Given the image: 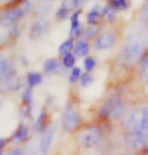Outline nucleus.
Segmentation results:
<instances>
[{
  "label": "nucleus",
  "mask_w": 148,
  "mask_h": 155,
  "mask_svg": "<svg viewBox=\"0 0 148 155\" xmlns=\"http://www.w3.org/2000/svg\"><path fill=\"white\" fill-rule=\"evenodd\" d=\"M103 130L98 125H89L84 127L79 133L78 140L85 148H93L101 143L103 139Z\"/></svg>",
  "instance_id": "obj_4"
},
{
  "label": "nucleus",
  "mask_w": 148,
  "mask_h": 155,
  "mask_svg": "<svg viewBox=\"0 0 148 155\" xmlns=\"http://www.w3.org/2000/svg\"><path fill=\"white\" fill-rule=\"evenodd\" d=\"M117 11L114 8H112L109 4L104 6L102 8V17L104 18L107 22H113L116 19Z\"/></svg>",
  "instance_id": "obj_16"
},
{
  "label": "nucleus",
  "mask_w": 148,
  "mask_h": 155,
  "mask_svg": "<svg viewBox=\"0 0 148 155\" xmlns=\"http://www.w3.org/2000/svg\"><path fill=\"white\" fill-rule=\"evenodd\" d=\"M81 124V117L73 104L69 103L64 108L61 115V126L67 132L75 131L79 128Z\"/></svg>",
  "instance_id": "obj_6"
},
{
  "label": "nucleus",
  "mask_w": 148,
  "mask_h": 155,
  "mask_svg": "<svg viewBox=\"0 0 148 155\" xmlns=\"http://www.w3.org/2000/svg\"><path fill=\"white\" fill-rule=\"evenodd\" d=\"M12 66L9 58L6 55L0 54V82L12 79Z\"/></svg>",
  "instance_id": "obj_9"
},
{
  "label": "nucleus",
  "mask_w": 148,
  "mask_h": 155,
  "mask_svg": "<svg viewBox=\"0 0 148 155\" xmlns=\"http://www.w3.org/2000/svg\"><path fill=\"white\" fill-rule=\"evenodd\" d=\"M0 155H2V151H0Z\"/></svg>",
  "instance_id": "obj_33"
},
{
  "label": "nucleus",
  "mask_w": 148,
  "mask_h": 155,
  "mask_svg": "<svg viewBox=\"0 0 148 155\" xmlns=\"http://www.w3.org/2000/svg\"><path fill=\"white\" fill-rule=\"evenodd\" d=\"M49 28V24L47 21H39L35 23L30 28L29 36L31 38H38L48 32Z\"/></svg>",
  "instance_id": "obj_10"
},
{
  "label": "nucleus",
  "mask_w": 148,
  "mask_h": 155,
  "mask_svg": "<svg viewBox=\"0 0 148 155\" xmlns=\"http://www.w3.org/2000/svg\"><path fill=\"white\" fill-rule=\"evenodd\" d=\"M75 64H76L75 54H70L63 58V64L64 68H67V69H73V68L75 67Z\"/></svg>",
  "instance_id": "obj_27"
},
{
  "label": "nucleus",
  "mask_w": 148,
  "mask_h": 155,
  "mask_svg": "<svg viewBox=\"0 0 148 155\" xmlns=\"http://www.w3.org/2000/svg\"><path fill=\"white\" fill-rule=\"evenodd\" d=\"M0 108H1V102H0Z\"/></svg>",
  "instance_id": "obj_34"
},
{
  "label": "nucleus",
  "mask_w": 148,
  "mask_h": 155,
  "mask_svg": "<svg viewBox=\"0 0 148 155\" xmlns=\"http://www.w3.org/2000/svg\"><path fill=\"white\" fill-rule=\"evenodd\" d=\"M80 82H81L82 88H89V87H90L92 84L94 83V78L90 73L86 72L84 74H82V77H81Z\"/></svg>",
  "instance_id": "obj_25"
},
{
  "label": "nucleus",
  "mask_w": 148,
  "mask_h": 155,
  "mask_svg": "<svg viewBox=\"0 0 148 155\" xmlns=\"http://www.w3.org/2000/svg\"><path fill=\"white\" fill-rule=\"evenodd\" d=\"M125 102L118 93L108 96L99 109V117L104 122H114L119 120L124 114Z\"/></svg>",
  "instance_id": "obj_3"
},
{
  "label": "nucleus",
  "mask_w": 148,
  "mask_h": 155,
  "mask_svg": "<svg viewBox=\"0 0 148 155\" xmlns=\"http://www.w3.org/2000/svg\"><path fill=\"white\" fill-rule=\"evenodd\" d=\"M138 73L141 82L148 85V51L138 63Z\"/></svg>",
  "instance_id": "obj_11"
},
{
  "label": "nucleus",
  "mask_w": 148,
  "mask_h": 155,
  "mask_svg": "<svg viewBox=\"0 0 148 155\" xmlns=\"http://www.w3.org/2000/svg\"><path fill=\"white\" fill-rule=\"evenodd\" d=\"M83 4L82 0H63L61 3V7L66 9L67 11H76Z\"/></svg>",
  "instance_id": "obj_21"
},
{
  "label": "nucleus",
  "mask_w": 148,
  "mask_h": 155,
  "mask_svg": "<svg viewBox=\"0 0 148 155\" xmlns=\"http://www.w3.org/2000/svg\"><path fill=\"white\" fill-rule=\"evenodd\" d=\"M60 68H61V63L57 58H48V60L45 61V63L44 64V72L48 74L55 73L57 71H58Z\"/></svg>",
  "instance_id": "obj_18"
},
{
  "label": "nucleus",
  "mask_w": 148,
  "mask_h": 155,
  "mask_svg": "<svg viewBox=\"0 0 148 155\" xmlns=\"http://www.w3.org/2000/svg\"><path fill=\"white\" fill-rule=\"evenodd\" d=\"M7 155H23V150L21 148H16V149L11 150Z\"/></svg>",
  "instance_id": "obj_29"
},
{
  "label": "nucleus",
  "mask_w": 148,
  "mask_h": 155,
  "mask_svg": "<svg viewBox=\"0 0 148 155\" xmlns=\"http://www.w3.org/2000/svg\"><path fill=\"white\" fill-rule=\"evenodd\" d=\"M74 41L73 39H67L61 43L58 48V54H60L61 57H66V55L72 54V51H74Z\"/></svg>",
  "instance_id": "obj_19"
},
{
  "label": "nucleus",
  "mask_w": 148,
  "mask_h": 155,
  "mask_svg": "<svg viewBox=\"0 0 148 155\" xmlns=\"http://www.w3.org/2000/svg\"><path fill=\"white\" fill-rule=\"evenodd\" d=\"M102 18V8L99 4L94 5L87 14V22L89 25H99Z\"/></svg>",
  "instance_id": "obj_12"
},
{
  "label": "nucleus",
  "mask_w": 148,
  "mask_h": 155,
  "mask_svg": "<svg viewBox=\"0 0 148 155\" xmlns=\"http://www.w3.org/2000/svg\"><path fill=\"white\" fill-rule=\"evenodd\" d=\"M69 14H70L69 11H67L66 9L60 7L58 10L57 11V13H55V17H57V19L58 20H64L69 17Z\"/></svg>",
  "instance_id": "obj_28"
},
{
  "label": "nucleus",
  "mask_w": 148,
  "mask_h": 155,
  "mask_svg": "<svg viewBox=\"0 0 148 155\" xmlns=\"http://www.w3.org/2000/svg\"><path fill=\"white\" fill-rule=\"evenodd\" d=\"M42 82V76L41 73L31 72L27 75V84L29 88H35V87L41 85Z\"/></svg>",
  "instance_id": "obj_22"
},
{
  "label": "nucleus",
  "mask_w": 148,
  "mask_h": 155,
  "mask_svg": "<svg viewBox=\"0 0 148 155\" xmlns=\"http://www.w3.org/2000/svg\"><path fill=\"white\" fill-rule=\"evenodd\" d=\"M118 42V35L115 31H105L101 33L98 38L95 39L94 41V48L96 51H106L111 48H113L114 45H117Z\"/></svg>",
  "instance_id": "obj_7"
},
{
  "label": "nucleus",
  "mask_w": 148,
  "mask_h": 155,
  "mask_svg": "<svg viewBox=\"0 0 148 155\" xmlns=\"http://www.w3.org/2000/svg\"><path fill=\"white\" fill-rule=\"evenodd\" d=\"M81 77H82V70L79 67H74L72 71H71L69 81L70 83L76 84L79 80H81Z\"/></svg>",
  "instance_id": "obj_26"
},
{
  "label": "nucleus",
  "mask_w": 148,
  "mask_h": 155,
  "mask_svg": "<svg viewBox=\"0 0 148 155\" xmlns=\"http://www.w3.org/2000/svg\"><path fill=\"white\" fill-rule=\"evenodd\" d=\"M29 136V129L25 125H20L13 133L12 139L16 142H24Z\"/></svg>",
  "instance_id": "obj_14"
},
{
  "label": "nucleus",
  "mask_w": 148,
  "mask_h": 155,
  "mask_svg": "<svg viewBox=\"0 0 148 155\" xmlns=\"http://www.w3.org/2000/svg\"><path fill=\"white\" fill-rule=\"evenodd\" d=\"M108 1H109V0H108Z\"/></svg>",
  "instance_id": "obj_35"
},
{
  "label": "nucleus",
  "mask_w": 148,
  "mask_h": 155,
  "mask_svg": "<svg viewBox=\"0 0 148 155\" xmlns=\"http://www.w3.org/2000/svg\"><path fill=\"white\" fill-rule=\"evenodd\" d=\"M89 52H90V45H89L87 40L81 39L76 42L75 46H74V54H75V55L79 58H83L88 55Z\"/></svg>",
  "instance_id": "obj_13"
},
{
  "label": "nucleus",
  "mask_w": 148,
  "mask_h": 155,
  "mask_svg": "<svg viewBox=\"0 0 148 155\" xmlns=\"http://www.w3.org/2000/svg\"><path fill=\"white\" fill-rule=\"evenodd\" d=\"M22 100L26 106V109H27L26 113L30 114V112L32 111V107H33V98H32V89L31 88L28 87V88L23 92Z\"/></svg>",
  "instance_id": "obj_17"
},
{
  "label": "nucleus",
  "mask_w": 148,
  "mask_h": 155,
  "mask_svg": "<svg viewBox=\"0 0 148 155\" xmlns=\"http://www.w3.org/2000/svg\"><path fill=\"white\" fill-rule=\"evenodd\" d=\"M100 31H101V27L99 25H90L88 28L85 29L84 31V39H96L99 35H100Z\"/></svg>",
  "instance_id": "obj_20"
},
{
  "label": "nucleus",
  "mask_w": 148,
  "mask_h": 155,
  "mask_svg": "<svg viewBox=\"0 0 148 155\" xmlns=\"http://www.w3.org/2000/svg\"><path fill=\"white\" fill-rule=\"evenodd\" d=\"M97 67V61L93 57H86L84 60V68L87 73H91Z\"/></svg>",
  "instance_id": "obj_24"
},
{
  "label": "nucleus",
  "mask_w": 148,
  "mask_h": 155,
  "mask_svg": "<svg viewBox=\"0 0 148 155\" xmlns=\"http://www.w3.org/2000/svg\"><path fill=\"white\" fill-rule=\"evenodd\" d=\"M148 51V33L141 30L132 31L126 36L122 48L123 61L127 64H138Z\"/></svg>",
  "instance_id": "obj_2"
},
{
  "label": "nucleus",
  "mask_w": 148,
  "mask_h": 155,
  "mask_svg": "<svg viewBox=\"0 0 148 155\" xmlns=\"http://www.w3.org/2000/svg\"><path fill=\"white\" fill-rule=\"evenodd\" d=\"M6 144V140L3 138H0V151H1V149L3 147H4V145Z\"/></svg>",
  "instance_id": "obj_30"
},
{
  "label": "nucleus",
  "mask_w": 148,
  "mask_h": 155,
  "mask_svg": "<svg viewBox=\"0 0 148 155\" xmlns=\"http://www.w3.org/2000/svg\"><path fill=\"white\" fill-rule=\"evenodd\" d=\"M123 139L129 149L135 152L148 146V105L134 107L123 119Z\"/></svg>",
  "instance_id": "obj_1"
},
{
  "label": "nucleus",
  "mask_w": 148,
  "mask_h": 155,
  "mask_svg": "<svg viewBox=\"0 0 148 155\" xmlns=\"http://www.w3.org/2000/svg\"><path fill=\"white\" fill-rule=\"evenodd\" d=\"M108 4L112 8L115 9L116 11H118V10L125 11V10H127L129 7L128 0H109Z\"/></svg>",
  "instance_id": "obj_23"
},
{
  "label": "nucleus",
  "mask_w": 148,
  "mask_h": 155,
  "mask_svg": "<svg viewBox=\"0 0 148 155\" xmlns=\"http://www.w3.org/2000/svg\"><path fill=\"white\" fill-rule=\"evenodd\" d=\"M55 131H57L55 125L48 126V129L44 130V134L41 138V142H39V151L42 155H47L48 153L49 148H51L52 141H54Z\"/></svg>",
  "instance_id": "obj_8"
},
{
  "label": "nucleus",
  "mask_w": 148,
  "mask_h": 155,
  "mask_svg": "<svg viewBox=\"0 0 148 155\" xmlns=\"http://www.w3.org/2000/svg\"><path fill=\"white\" fill-rule=\"evenodd\" d=\"M120 155H143V154L141 152H135V151H133V152H127V153H123Z\"/></svg>",
  "instance_id": "obj_31"
},
{
  "label": "nucleus",
  "mask_w": 148,
  "mask_h": 155,
  "mask_svg": "<svg viewBox=\"0 0 148 155\" xmlns=\"http://www.w3.org/2000/svg\"><path fill=\"white\" fill-rule=\"evenodd\" d=\"M147 151H146V155H148V149H146Z\"/></svg>",
  "instance_id": "obj_32"
},
{
  "label": "nucleus",
  "mask_w": 148,
  "mask_h": 155,
  "mask_svg": "<svg viewBox=\"0 0 148 155\" xmlns=\"http://www.w3.org/2000/svg\"><path fill=\"white\" fill-rule=\"evenodd\" d=\"M45 122H47V112H45V109L41 110V113L36 119L35 123V132H42L47 129L45 127Z\"/></svg>",
  "instance_id": "obj_15"
},
{
  "label": "nucleus",
  "mask_w": 148,
  "mask_h": 155,
  "mask_svg": "<svg viewBox=\"0 0 148 155\" xmlns=\"http://www.w3.org/2000/svg\"><path fill=\"white\" fill-rule=\"evenodd\" d=\"M31 8V2L29 0L24 1L18 7L9 9L0 16V24L6 26H16L18 20L21 19Z\"/></svg>",
  "instance_id": "obj_5"
}]
</instances>
